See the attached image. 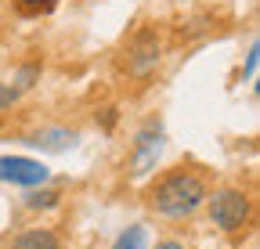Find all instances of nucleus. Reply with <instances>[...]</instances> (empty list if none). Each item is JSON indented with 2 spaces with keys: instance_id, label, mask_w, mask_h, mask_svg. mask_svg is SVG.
Here are the masks:
<instances>
[{
  "instance_id": "obj_1",
  "label": "nucleus",
  "mask_w": 260,
  "mask_h": 249,
  "mask_svg": "<svg viewBox=\"0 0 260 249\" xmlns=\"http://www.w3.org/2000/svg\"><path fill=\"white\" fill-rule=\"evenodd\" d=\"M206 202V184L199 173L188 170H174L167 177L155 181V188L148 192V206L162 217H184L191 209H199Z\"/></svg>"
},
{
  "instance_id": "obj_2",
  "label": "nucleus",
  "mask_w": 260,
  "mask_h": 249,
  "mask_svg": "<svg viewBox=\"0 0 260 249\" xmlns=\"http://www.w3.org/2000/svg\"><path fill=\"white\" fill-rule=\"evenodd\" d=\"M210 217L220 231H239L249 221V199L235 188H224L210 199Z\"/></svg>"
},
{
  "instance_id": "obj_3",
  "label": "nucleus",
  "mask_w": 260,
  "mask_h": 249,
  "mask_svg": "<svg viewBox=\"0 0 260 249\" xmlns=\"http://www.w3.org/2000/svg\"><path fill=\"white\" fill-rule=\"evenodd\" d=\"M159 152H162V127H159V123H148V127L138 134V141H134V159H130V173H134V177H145L148 170H155Z\"/></svg>"
},
{
  "instance_id": "obj_4",
  "label": "nucleus",
  "mask_w": 260,
  "mask_h": 249,
  "mask_svg": "<svg viewBox=\"0 0 260 249\" xmlns=\"http://www.w3.org/2000/svg\"><path fill=\"white\" fill-rule=\"evenodd\" d=\"M0 181H11V184H44L47 181V166L37 159H22V155H0Z\"/></svg>"
},
{
  "instance_id": "obj_5",
  "label": "nucleus",
  "mask_w": 260,
  "mask_h": 249,
  "mask_svg": "<svg viewBox=\"0 0 260 249\" xmlns=\"http://www.w3.org/2000/svg\"><path fill=\"white\" fill-rule=\"evenodd\" d=\"M155 65H159V40H155L152 29H148V33H141L134 44H130V69H134L138 76H145Z\"/></svg>"
},
{
  "instance_id": "obj_6",
  "label": "nucleus",
  "mask_w": 260,
  "mask_h": 249,
  "mask_svg": "<svg viewBox=\"0 0 260 249\" xmlns=\"http://www.w3.org/2000/svg\"><path fill=\"white\" fill-rule=\"evenodd\" d=\"M32 148H44V152H65L76 145V134L73 130H61V127H51V130H37L29 137Z\"/></svg>"
},
{
  "instance_id": "obj_7",
  "label": "nucleus",
  "mask_w": 260,
  "mask_h": 249,
  "mask_svg": "<svg viewBox=\"0 0 260 249\" xmlns=\"http://www.w3.org/2000/svg\"><path fill=\"white\" fill-rule=\"evenodd\" d=\"M11 249H61V242H58L51 231H29V235H22Z\"/></svg>"
},
{
  "instance_id": "obj_8",
  "label": "nucleus",
  "mask_w": 260,
  "mask_h": 249,
  "mask_svg": "<svg viewBox=\"0 0 260 249\" xmlns=\"http://www.w3.org/2000/svg\"><path fill=\"white\" fill-rule=\"evenodd\" d=\"M145 228L141 224H134V228H126L119 238H116V249H145Z\"/></svg>"
},
{
  "instance_id": "obj_9",
  "label": "nucleus",
  "mask_w": 260,
  "mask_h": 249,
  "mask_svg": "<svg viewBox=\"0 0 260 249\" xmlns=\"http://www.w3.org/2000/svg\"><path fill=\"white\" fill-rule=\"evenodd\" d=\"M18 11L22 15H47V11H54V0H18Z\"/></svg>"
},
{
  "instance_id": "obj_10",
  "label": "nucleus",
  "mask_w": 260,
  "mask_h": 249,
  "mask_svg": "<svg viewBox=\"0 0 260 249\" xmlns=\"http://www.w3.org/2000/svg\"><path fill=\"white\" fill-rule=\"evenodd\" d=\"M25 202H29L32 209H47V206H54V202H58V192H32Z\"/></svg>"
},
{
  "instance_id": "obj_11",
  "label": "nucleus",
  "mask_w": 260,
  "mask_h": 249,
  "mask_svg": "<svg viewBox=\"0 0 260 249\" xmlns=\"http://www.w3.org/2000/svg\"><path fill=\"white\" fill-rule=\"evenodd\" d=\"M37 73H40L37 65H29V69H22V73H18V87H15V90H25V87H29V80H37Z\"/></svg>"
},
{
  "instance_id": "obj_12",
  "label": "nucleus",
  "mask_w": 260,
  "mask_h": 249,
  "mask_svg": "<svg viewBox=\"0 0 260 249\" xmlns=\"http://www.w3.org/2000/svg\"><path fill=\"white\" fill-rule=\"evenodd\" d=\"M253 73H256V44H253V47H249V54H246V69H242V76L249 80Z\"/></svg>"
},
{
  "instance_id": "obj_13",
  "label": "nucleus",
  "mask_w": 260,
  "mask_h": 249,
  "mask_svg": "<svg viewBox=\"0 0 260 249\" xmlns=\"http://www.w3.org/2000/svg\"><path fill=\"white\" fill-rule=\"evenodd\" d=\"M15 94H18L15 87H4V83H0V109H4V105H11V101H15Z\"/></svg>"
},
{
  "instance_id": "obj_14",
  "label": "nucleus",
  "mask_w": 260,
  "mask_h": 249,
  "mask_svg": "<svg viewBox=\"0 0 260 249\" xmlns=\"http://www.w3.org/2000/svg\"><path fill=\"white\" fill-rule=\"evenodd\" d=\"M155 249H184V245H181V242H159Z\"/></svg>"
}]
</instances>
